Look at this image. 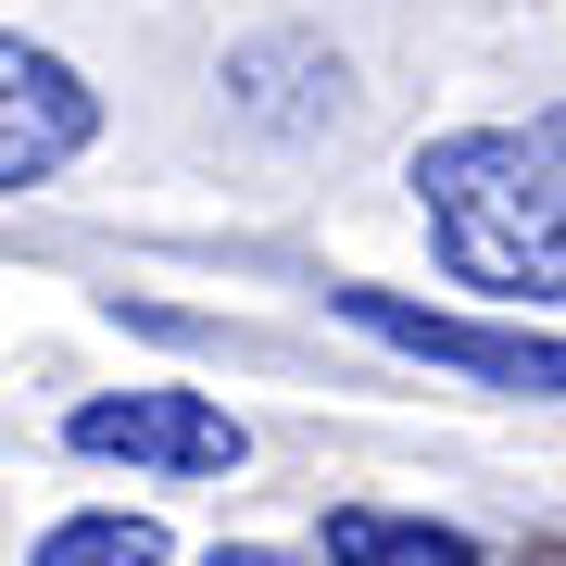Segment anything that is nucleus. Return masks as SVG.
Here are the masks:
<instances>
[{
  "instance_id": "obj_3",
  "label": "nucleus",
  "mask_w": 566,
  "mask_h": 566,
  "mask_svg": "<svg viewBox=\"0 0 566 566\" xmlns=\"http://www.w3.org/2000/svg\"><path fill=\"white\" fill-rule=\"evenodd\" d=\"M63 441L88 465H151V479H240L252 465V428L202 390H102L63 416Z\"/></svg>"
},
{
  "instance_id": "obj_2",
  "label": "nucleus",
  "mask_w": 566,
  "mask_h": 566,
  "mask_svg": "<svg viewBox=\"0 0 566 566\" xmlns=\"http://www.w3.org/2000/svg\"><path fill=\"white\" fill-rule=\"evenodd\" d=\"M365 340L441 365V378H479V390H516V403H566V340L554 327H491V315H428L403 290H327Z\"/></svg>"
},
{
  "instance_id": "obj_6",
  "label": "nucleus",
  "mask_w": 566,
  "mask_h": 566,
  "mask_svg": "<svg viewBox=\"0 0 566 566\" xmlns=\"http://www.w3.org/2000/svg\"><path fill=\"white\" fill-rule=\"evenodd\" d=\"M25 566H177V554H164V528H151V516L88 504V516H63V528H51V542L25 554Z\"/></svg>"
},
{
  "instance_id": "obj_5",
  "label": "nucleus",
  "mask_w": 566,
  "mask_h": 566,
  "mask_svg": "<svg viewBox=\"0 0 566 566\" xmlns=\"http://www.w3.org/2000/svg\"><path fill=\"white\" fill-rule=\"evenodd\" d=\"M327 566H479V542L441 516H390V504H340L327 516Z\"/></svg>"
},
{
  "instance_id": "obj_7",
  "label": "nucleus",
  "mask_w": 566,
  "mask_h": 566,
  "mask_svg": "<svg viewBox=\"0 0 566 566\" xmlns=\"http://www.w3.org/2000/svg\"><path fill=\"white\" fill-rule=\"evenodd\" d=\"M202 566H303V554H277V542H214Z\"/></svg>"
},
{
  "instance_id": "obj_4",
  "label": "nucleus",
  "mask_w": 566,
  "mask_h": 566,
  "mask_svg": "<svg viewBox=\"0 0 566 566\" xmlns=\"http://www.w3.org/2000/svg\"><path fill=\"white\" fill-rule=\"evenodd\" d=\"M88 139H102V88H88L63 51H39V39L0 25V202L39 189V177H63Z\"/></svg>"
},
{
  "instance_id": "obj_1",
  "label": "nucleus",
  "mask_w": 566,
  "mask_h": 566,
  "mask_svg": "<svg viewBox=\"0 0 566 566\" xmlns=\"http://www.w3.org/2000/svg\"><path fill=\"white\" fill-rule=\"evenodd\" d=\"M428 240L491 303H566V102L528 126H453L416 151Z\"/></svg>"
}]
</instances>
